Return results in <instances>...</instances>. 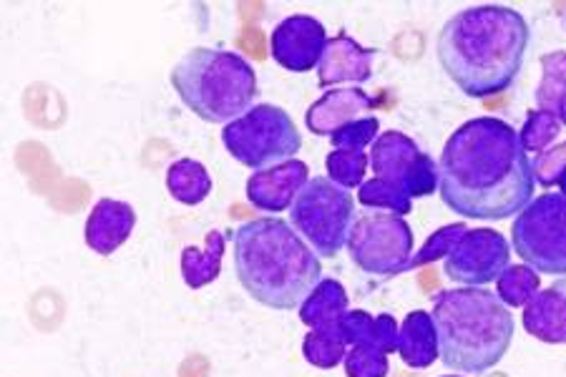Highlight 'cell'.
Returning a JSON list of instances; mask_svg holds the SVG:
<instances>
[{"label":"cell","instance_id":"18","mask_svg":"<svg viewBox=\"0 0 566 377\" xmlns=\"http://www.w3.org/2000/svg\"><path fill=\"white\" fill-rule=\"evenodd\" d=\"M398 355L413 370H426L436 360H441L433 315H428L426 310H413L406 315L403 325L398 329Z\"/></svg>","mask_w":566,"mask_h":377},{"label":"cell","instance_id":"34","mask_svg":"<svg viewBox=\"0 0 566 377\" xmlns=\"http://www.w3.org/2000/svg\"><path fill=\"white\" fill-rule=\"evenodd\" d=\"M446 377H455V375H446Z\"/></svg>","mask_w":566,"mask_h":377},{"label":"cell","instance_id":"16","mask_svg":"<svg viewBox=\"0 0 566 377\" xmlns=\"http://www.w3.org/2000/svg\"><path fill=\"white\" fill-rule=\"evenodd\" d=\"M136 227V211L118 199H98L86 219V244L96 254L108 256L132 237Z\"/></svg>","mask_w":566,"mask_h":377},{"label":"cell","instance_id":"29","mask_svg":"<svg viewBox=\"0 0 566 377\" xmlns=\"http://www.w3.org/2000/svg\"><path fill=\"white\" fill-rule=\"evenodd\" d=\"M345 375L348 377H388V353L373 345H353L345 355Z\"/></svg>","mask_w":566,"mask_h":377},{"label":"cell","instance_id":"20","mask_svg":"<svg viewBox=\"0 0 566 377\" xmlns=\"http://www.w3.org/2000/svg\"><path fill=\"white\" fill-rule=\"evenodd\" d=\"M350 312V297L345 287L333 277H323V282L307 294L300 305V322L310 329L337 325Z\"/></svg>","mask_w":566,"mask_h":377},{"label":"cell","instance_id":"25","mask_svg":"<svg viewBox=\"0 0 566 377\" xmlns=\"http://www.w3.org/2000/svg\"><path fill=\"white\" fill-rule=\"evenodd\" d=\"M499 297L506 307H526L536 292L542 290V277L528 264H509L496 280Z\"/></svg>","mask_w":566,"mask_h":377},{"label":"cell","instance_id":"32","mask_svg":"<svg viewBox=\"0 0 566 377\" xmlns=\"http://www.w3.org/2000/svg\"><path fill=\"white\" fill-rule=\"evenodd\" d=\"M378 136H380V122L376 116H368L350 126H345L343 132H337L331 142H333V149L365 151V146L376 144Z\"/></svg>","mask_w":566,"mask_h":377},{"label":"cell","instance_id":"27","mask_svg":"<svg viewBox=\"0 0 566 377\" xmlns=\"http://www.w3.org/2000/svg\"><path fill=\"white\" fill-rule=\"evenodd\" d=\"M562 134V122L554 118L552 114L538 112V108H532L526 114V124L522 132H518V139H522L526 154H542L546 149H552V144L559 139Z\"/></svg>","mask_w":566,"mask_h":377},{"label":"cell","instance_id":"3","mask_svg":"<svg viewBox=\"0 0 566 377\" xmlns=\"http://www.w3.org/2000/svg\"><path fill=\"white\" fill-rule=\"evenodd\" d=\"M232 250L237 282L270 310H300L323 282L319 256L282 219L262 217L240 224L232 232Z\"/></svg>","mask_w":566,"mask_h":377},{"label":"cell","instance_id":"2","mask_svg":"<svg viewBox=\"0 0 566 377\" xmlns=\"http://www.w3.org/2000/svg\"><path fill=\"white\" fill-rule=\"evenodd\" d=\"M526 18L506 6H476L455 13L438 33V63L471 98L514 86L528 49Z\"/></svg>","mask_w":566,"mask_h":377},{"label":"cell","instance_id":"30","mask_svg":"<svg viewBox=\"0 0 566 377\" xmlns=\"http://www.w3.org/2000/svg\"><path fill=\"white\" fill-rule=\"evenodd\" d=\"M469 232V227L465 224H449V227H441L436 229V232L428 237V242L423 244V250L418 252L413 260H410L408 270H413V266H423V264H431L436 260H446V256L451 254V250L455 247V242Z\"/></svg>","mask_w":566,"mask_h":377},{"label":"cell","instance_id":"10","mask_svg":"<svg viewBox=\"0 0 566 377\" xmlns=\"http://www.w3.org/2000/svg\"><path fill=\"white\" fill-rule=\"evenodd\" d=\"M370 169L376 179L408 199L431 197L441 181L433 156L421 151V146L403 132H386L378 136L370 149Z\"/></svg>","mask_w":566,"mask_h":377},{"label":"cell","instance_id":"28","mask_svg":"<svg viewBox=\"0 0 566 377\" xmlns=\"http://www.w3.org/2000/svg\"><path fill=\"white\" fill-rule=\"evenodd\" d=\"M358 201L365 209H378V211H390V214L406 217L413 209V199H408L406 195H400L388 184H382L380 179H368L358 189Z\"/></svg>","mask_w":566,"mask_h":377},{"label":"cell","instance_id":"24","mask_svg":"<svg viewBox=\"0 0 566 377\" xmlns=\"http://www.w3.org/2000/svg\"><path fill=\"white\" fill-rule=\"evenodd\" d=\"M350 345L345 343L340 333V322L327 327L310 329L303 339V355L310 365L323 367V370H333V367L345 363Z\"/></svg>","mask_w":566,"mask_h":377},{"label":"cell","instance_id":"26","mask_svg":"<svg viewBox=\"0 0 566 377\" xmlns=\"http://www.w3.org/2000/svg\"><path fill=\"white\" fill-rule=\"evenodd\" d=\"M327 179L340 184L343 189H360L365 171L370 167V154L355 149H333L325 159Z\"/></svg>","mask_w":566,"mask_h":377},{"label":"cell","instance_id":"1","mask_svg":"<svg viewBox=\"0 0 566 377\" xmlns=\"http://www.w3.org/2000/svg\"><path fill=\"white\" fill-rule=\"evenodd\" d=\"M438 191L453 214L479 222L518 217L534 199L532 159L518 132L496 116L461 124L443 146Z\"/></svg>","mask_w":566,"mask_h":377},{"label":"cell","instance_id":"8","mask_svg":"<svg viewBox=\"0 0 566 377\" xmlns=\"http://www.w3.org/2000/svg\"><path fill=\"white\" fill-rule=\"evenodd\" d=\"M511 244L538 274L566 277V197H534L511 224Z\"/></svg>","mask_w":566,"mask_h":377},{"label":"cell","instance_id":"23","mask_svg":"<svg viewBox=\"0 0 566 377\" xmlns=\"http://www.w3.org/2000/svg\"><path fill=\"white\" fill-rule=\"evenodd\" d=\"M167 189L179 205L197 207L212 191V177L202 161L197 159H177L167 171Z\"/></svg>","mask_w":566,"mask_h":377},{"label":"cell","instance_id":"12","mask_svg":"<svg viewBox=\"0 0 566 377\" xmlns=\"http://www.w3.org/2000/svg\"><path fill=\"white\" fill-rule=\"evenodd\" d=\"M325 25L313 15L295 13L275 25L270 35V51L282 69L292 73H307L319 66L325 45H327Z\"/></svg>","mask_w":566,"mask_h":377},{"label":"cell","instance_id":"7","mask_svg":"<svg viewBox=\"0 0 566 377\" xmlns=\"http://www.w3.org/2000/svg\"><path fill=\"white\" fill-rule=\"evenodd\" d=\"M224 149L242 167L262 171L290 161L303 149V136L292 116L275 104L252 106L248 114L227 124L222 132Z\"/></svg>","mask_w":566,"mask_h":377},{"label":"cell","instance_id":"19","mask_svg":"<svg viewBox=\"0 0 566 377\" xmlns=\"http://www.w3.org/2000/svg\"><path fill=\"white\" fill-rule=\"evenodd\" d=\"M398 322L392 315H370L365 310H350L340 320V333L345 343L353 345H373L382 353H396L398 349Z\"/></svg>","mask_w":566,"mask_h":377},{"label":"cell","instance_id":"4","mask_svg":"<svg viewBox=\"0 0 566 377\" xmlns=\"http://www.w3.org/2000/svg\"><path fill=\"white\" fill-rule=\"evenodd\" d=\"M441 363L455 373L483 375L504 360L514 339V317L486 287L443 290L433 297Z\"/></svg>","mask_w":566,"mask_h":377},{"label":"cell","instance_id":"21","mask_svg":"<svg viewBox=\"0 0 566 377\" xmlns=\"http://www.w3.org/2000/svg\"><path fill=\"white\" fill-rule=\"evenodd\" d=\"M227 247V234L212 229L207 234L205 247H187L181 252V277H185L187 287L202 290L212 284L219 272H222V256Z\"/></svg>","mask_w":566,"mask_h":377},{"label":"cell","instance_id":"11","mask_svg":"<svg viewBox=\"0 0 566 377\" xmlns=\"http://www.w3.org/2000/svg\"><path fill=\"white\" fill-rule=\"evenodd\" d=\"M511 264V247L496 229H469L451 254L443 260V272L463 287H486L496 282Z\"/></svg>","mask_w":566,"mask_h":377},{"label":"cell","instance_id":"9","mask_svg":"<svg viewBox=\"0 0 566 377\" xmlns=\"http://www.w3.org/2000/svg\"><path fill=\"white\" fill-rule=\"evenodd\" d=\"M353 262L373 277H396L413 260V229L390 211L365 209L355 217L348 239Z\"/></svg>","mask_w":566,"mask_h":377},{"label":"cell","instance_id":"13","mask_svg":"<svg viewBox=\"0 0 566 377\" xmlns=\"http://www.w3.org/2000/svg\"><path fill=\"white\" fill-rule=\"evenodd\" d=\"M310 181V169L305 161L290 159L277 167L254 171L248 181V201L260 211L280 214L295 205L300 191Z\"/></svg>","mask_w":566,"mask_h":377},{"label":"cell","instance_id":"31","mask_svg":"<svg viewBox=\"0 0 566 377\" xmlns=\"http://www.w3.org/2000/svg\"><path fill=\"white\" fill-rule=\"evenodd\" d=\"M532 171H534V181L542 184L544 189L559 187V181L566 174V142L556 144L542 154H536L532 159Z\"/></svg>","mask_w":566,"mask_h":377},{"label":"cell","instance_id":"22","mask_svg":"<svg viewBox=\"0 0 566 377\" xmlns=\"http://www.w3.org/2000/svg\"><path fill=\"white\" fill-rule=\"evenodd\" d=\"M536 108L552 114L566 126V51L542 59V81L536 86Z\"/></svg>","mask_w":566,"mask_h":377},{"label":"cell","instance_id":"14","mask_svg":"<svg viewBox=\"0 0 566 377\" xmlns=\"http://www.w3.org/2000/svg\"><path fill=\"white\" fill-rule=\"evenodd\" d=\"M373 108H376V101L365 94L363 88H333L307 108L305 126L315 136L333 139L345 126L368 118Z\"/></svg>","mask_w":566,"mask_h":377},{"label":"cell","instance_id":"6","mask_svg":"<svg viewBox=\"0 0 566 377\" xmlns=\"http://www.w3.org/2000/svg\"><path fill=\"white\" fill-rule=\"evenodd\" d=\"M290 224L317 256L333 260L343 247H348L355 224V199L333 179L315 177L290 207Z\"/></svg>","mask_w":566,"mask_h":377},{"label":"cell","instance_id":"15","mask_svg":"<svg viewBox=\"0 0 566 377\" xmlns=\"http://www.w3.org/2000/svg\"><path fill=\"white\" fill-rule=\"evenodd\" d=\"M376 56V49H363L350 35H335L327 41L323 59H319L317 84L323 88L337 84H365L373 76Z\"/></svg>","mask_w":566,"mask_h":377},{"label":"cell","instance_id":"17","mask_svg":"<svg viewBox=\"0 0 566 377\" xmlns=\"http://www.w3.org/2000/svg\"><path fill=\"white\" fill-rule=\"evenodd\" d=\"M524 329L538 343L566 345V277L552 287L538 290L536 297L524 307Z\"/></svg>","mask_w":566,"mask_h":377},{"label":"cell","instance_id":"33","mask_svg":"<svg viewBox=\"0 0 566 377\" xmlns=\"http://www.w3.org/2000/svg\"><path fill=\"white\" fill-rule=\"evenodd\" d=\"M559 189H562V191H559V195H564V197H566V174H564V177H562V181H559Z\"/></svg>","mask_w":566,"mask_h":377},{"label":"cell","instance_id":"5","mask_svg":"<svg viewBox=\"0 0 566 377\" xmlns=\"http://www.w3.org/2000/svg\"><path fill=\"white\" fill-rule=\"evenodd\" d=\"M171 86L191 114L207 124H232L260 94L258 73L240 53L224 49L187 51L169 73Z\"/></svg>","mask_w":566,"mask_h":377}]
</instances>
